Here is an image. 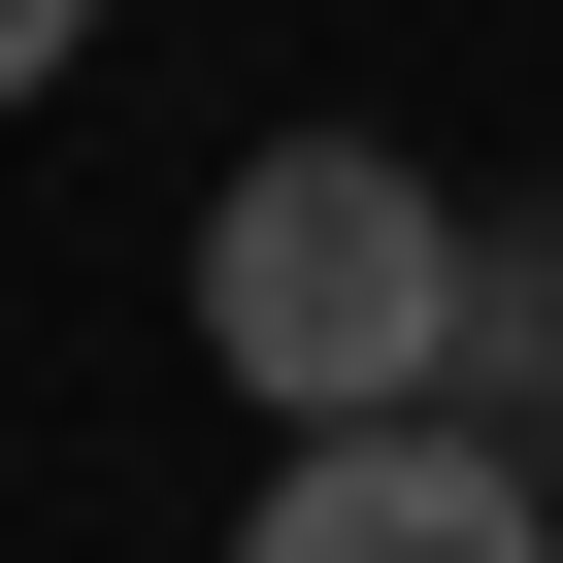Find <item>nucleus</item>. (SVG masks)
Listing matches in <instances>:
<instances>
[{"instance_id":"obj_1","label":"nucleus","mask_w":563,"mask_h":563,"mask_svg":"<svg viewBox=\"0 0 563 563\" xmlns=\"http://www.w3.org/2000/svg\"><path fill=\"white\" fill-rule=\"evenodd\" d=\"M464 199L398 166V133H265L232 199H199V365L265 398V431H398V398H464Z\"/></svg>"},{"instance_id":"obj_2","label":"nucleus","mask_w":563,"mask_h":563,"mask_svg":"<svg viewBox=\"0 0 563 563\" xmlns=\"http://www.w3.org/2000/svg\"><path fill=\"white\" fill-rule=\"evenodd\" d=\"M232 563H563V497H530L464 398H398V431H299V464H265Z\"/></svg>"},{"instance_id":"obj_3","label":"nucleus","mask_w":563,"mask_h":563,"mask_svg":"<svg viewBox=\"0 0 563 563\" xmlns=\"http://www.w3.org/2000/svg\"><path fill=\"white\" fill-rule=\"evenodd\" d=\"M464 431H497V464L563 431V232H497V265H464Z\"/></svg>"},{"instance_id":"obj_4","label":"nucleus","mask_w":563,"mask_h":563,"mask_svg":"<svg viewBox=\"0 0 563 563\" xmlns=\"http://www.w3.org/2000/svg\"><path fill=\"white\" fill-rule=\"evenodd\" d=\"M67 67H100V0H0V100H67Z\"/></svg>"}]
</instances>
